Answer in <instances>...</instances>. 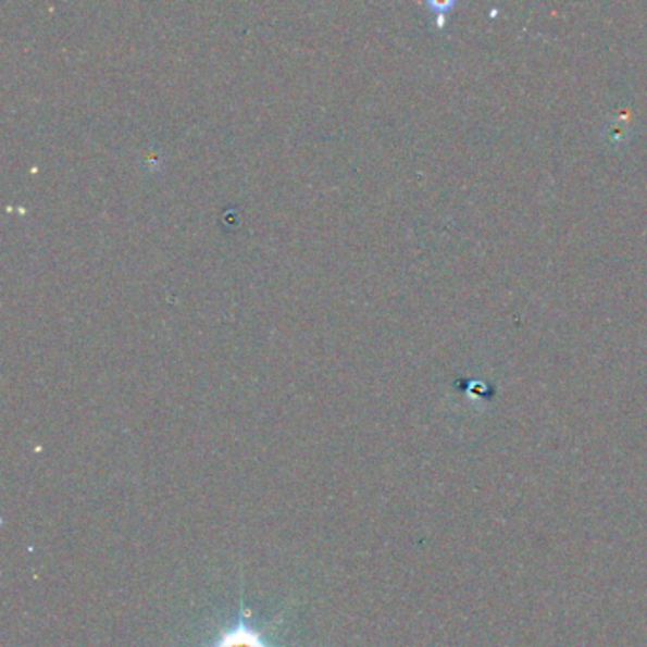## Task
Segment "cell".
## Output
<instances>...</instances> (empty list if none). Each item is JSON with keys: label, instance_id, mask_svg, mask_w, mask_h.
<instances>
[{"label": "cell", "instance_id": "cell-1", "mask_svg": "<svg viewBox=\"0 0 647 647\" xmlns=\"http://www.w3.org/2000/svg\"><path fill=\"white\" fill-rule=\"evenodd\" d=\"M238 621L228 629H221L215 636V640L206 644L203 647H277L272 642L266 640L264 631L257 629L251 623V613L244 606V598L239 602Z\"/></svg>", "mask_w": 647, "mask_h": 647}]
</instances>
